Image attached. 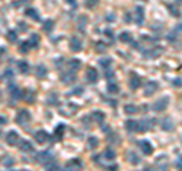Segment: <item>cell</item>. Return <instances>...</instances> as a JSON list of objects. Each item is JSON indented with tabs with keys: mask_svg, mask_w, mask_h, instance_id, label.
<instances>
[{
	"mask_svg": "<svg viewBox=\"0 0 182 171\" xmlns=\"http://www.w3.org/2000/svg\"><path fill=\"white\" fill-rule=\"evenodd\" d=\"M31 121V114L26 111V109H23V111H18V114L15 115V123L18 126H23L25 127L28 123Z\"/></svg>",
	"mask_w": 182,
	"mask_h": 171,
	"instance_id": "obj_1",
	"label": "cell"
},
{
	"mask_svg": "<svg viewBox=\"0 0 182 171\" xmlns=\"http://www.w3.org/2000/svg\"><path fill=\"white\" fill-rule=\"evenodd\" d=\"M167 106H169V97H164V99L156 100V102L153 103L152 109H153V111H156V112H161V111H164Z\"/></svg>",
	"mask_w": 182,
	"mask_h": 171,
	"instance_id": "obj_2",
	"label": "cell"
},
{
	"mask_svg": "<svg viewBox=\"0 0 182 171\" xmlns=\"http://www.w3.org/2000/svg\"><path fill=\"white\" fill-rule=\"evenodd\" d=\"M65 168H67V171H79L82 168V161L81 159H72V161L67 162Z\"/></svg>",
	"mask_w": 182,
	"mask_h": 171,
	"instance_id": "obj_3",
	"label": "cell"
},
{
	"mask_svg": "<svg viewBox=\"0 0 182 171\" xmlns=\"http://www.w3.org/2000/svg\"><path fill=\"white\" fill-rule=\"evenodd\" d=\"M129 85L132 89H138L141 86V79L138 74H135V73H131V76H129Z\"/></svg>",
	"mask_w": 182,
	"mask_h": 171,
	"instance_id": "obj_4",
	"label": "cell"
},
{
	"mask_svg": "<svg viewBox=\"0 0 182 171\" xmlns=\"http://www.w3.org/2000/svg\"><path fill=\"white\" fill-rule=\"evenodd\" d=\"M87 80L90 82V83H96L97 80H99V74H97V70L96 68H88L87 70Z\"/></svg>",
	"mask_w": 182,
	"mask_h": 171,
	"instance_id": "obj_5",
	"label": "cell"
},
{
	"mask_svg": "<svg viewBox=\"0 0 182 171\" xmlns=\"http://www.w3.org/2000/svg\"><path fill=\"white\" fill-rule=\"evenodd\" d=\"M61 80L64 83H73L76 80V73L72 71V70L68 71V73H62V74H61Z\"/></svg>",
	"mask_w": 182,
	"mask_h": 171,
	"instance_id": "obj_6",
	"label": "cell"
},
{
	"mask_svg": "<svg viewBox=\"0 0 182 171\" xmlns=\"http://www.w3.org/2000/svg\"><path fill=\"white\" fill-rule=\"evenodd\" d=\"M5 139H6V142H8L9 145H17V144H18V141H20V138H18V133H17V132H14V130L8 132Z\"/></svg>",
	"mask_w": 182,
	"mask_h": 171,
	"instance_id": "obj_7",
	"label": "cell"
},
{
	"mask_svg": "<svg viewBox=\"0 0 182 171\" xmlns=\"http://www.w3.org/2000/svg\"><path fill=\"white\" fill-rule=\"evenodd\" d=\"M138 145H140V150H141L144 155H147V156H149V155H152V153H153V147H152V144H150L149 141H141Z\"/></svg>",
	"mask_w": 182,
	"mask_h": 171,
	"instance_id": "obj_8",
	"label": "cell"
},
{
	"mask_svg": "<svg viewBox=\"0 0 182 171\" xmlns=\"http://www.w3.org/2000/svg\"><path fill=\"white\" fill-rule=\"evenodd\" d=\"M70 48L73 52H81L82 50V41L78 36H72V39H70Z\"/></svg>",
	"mask_w": 182,
	"mask_h": 171,
	"instance_id": "obj_9",
	"label": "cell"
},
{
	"mask_svg": "<svg viewBox=\"0 0 182 171\" xmlns=\"http://www.w3.org/2000/svg\"><path fill=\"white\" fill-rule=\"evenodd\" d=\"M35 141L38 144H44V142H47L49 141V133L46 132V130H38L35 133Z\"/></svg>",
	"mask_w": 182,
	"mask_h": 171,
	"instance_id": "obj_10",
	"label": "cell"
},
{
	"mask_svg": "<svg viewBox=\"0 0 182 171\" xmlns=\"http://www.w3.org/2000/svg\"><path fill=\"white\" fill-rule=\"evenodd\" d=\"M143 21H144V9L141 6H136V9H135V23L138 24V26H141Z\"/></svg>",
	"mask_w": 182,
	"mask_h": 171,
	"instance_id": "obj_11",
	"label": "cell"
},
{
	"mask_svg": "<svg viewBox=\"0 0 182 171\" xmlns=\"http://www.w3.org/2000/svg\"><path fill=\"white\" fill-rule=\"evenodd\" d=\"M38 161H40L43 165H46V164H49V162L53 161V156H52L50 152H44V153H40V155H38Z\"/></svg>",
	"mask_w": 182,
	"mask_h": 171,
	"instance_id": "obj_12",
	"label": "cell"
},
{
	"mask_svg": "<svg viewBox=\"0 0 182 171\" xmlns=\"http://www.w3.org/2000/svg\"><path fill=\"white\" fill-rule=\"evenodd\" d=\"M125 129L128 132H136L138 130V121H135V120H128L126 123H125Z\"/></svg>",
	"mask_w": 182,
	"mask_h": 171,
	"instance_id": "obj_13",
	"label": "cell"
},
{
	"mask_svg": "<svg viewBox=\"0 0 182 171\" xmlns=\"http://www.w3.org/2000/svg\"><path fill=\"white\" fill-rule=\"evenodd\" d=\"M158 91V83L156 82H149L144 88V94L146 95H150V94H155Z\"/></svg>",
	"mask_w": 182,
	"mask_h": 171,
	"instance_id": "obj_14",
	"label": "cell"
},
{
	"mask_svg": "<svg viewBox=\"0 0 182 171\" xmlns=\"http://www.w3.org/2000/svg\"><path fill=\"white\" fill-rule=\"evenodd\" d=\"M156 165L161 168V171H167V167H169L167 156H159V158L156 159Z\"/></svg>",
	"mask_w": 182,
	"mask_h": 171,
	"instance_id": "obj_15",
	"label": "cell"
},
{
	"mask_svg": "<svg viewBox=\"0 0 182 171\" xmlns=\"http://www.w3.org/2000/svg\"><path fill=\"white\" fill-rule=\"evenodd\" d=\"M17 68H18V71L21 73V74H28L29 73V64L26 62V61H18V64H17Z\"/></svg>",
	"mask_w": 182,
	"mask_h": 171,
	"instance_id": "obj_16",
	"label": "cell"
},
{
	"mask_svg": "<svg viewBox=\"0 0 182 171\" xmlns=\"http://www.w3.org/2000/svg\"><path fill=\"white\" fill-rule=\"evenodd\" d=\"M126 158H128V161L132 164V165H138L140 164V158H138V155H136V153H134V152H128L126 153Z\"/></svg>",
	"mask_w": 182,
	"mask_h": 171,
	"instance_id": "obj_17",
	"label": "cell"
},
{
	"mask_svg": "<svg viewBox=\"0 0 182 171\" xmlns=\"http://www.w3.org/2000/svg\"><path fill=\"white\" fill-rule=\"evenodd\" d=\"M18 149L21 152H32V144L29 141H18Z\"/></svg>",
	"mask_w": 182,
	"mask_h": 171,
	"instance_id": "obj_18",
	"label": "cell"
},
{
	"mask_svg": "<svg viewBox=\"0 0 182 171\" xmlns=\"http://www.w3.org/2000/svg\"><path fill=\"white\" fill-rule=\"evenodd\" d=\"M67 65H68V68H70L72 71H76V70L81 68V62L78 59H70V61L67 62Z\"/></svg>",
	"mask_w": 182,
	"mask_h": 171,
	"instance_id": "obj_19",
	"label": "cell"
},
{
	"mask_svg": "<svg viewBox=\"0 0 182 171\" xmlns=\"http://www.w3.org/2000/svg\"><path fill=\"white\" fill-rule=\"evenodd\" d=\"M11 95H12V99H15V100H20L21 97H23V91H21V89H18V88H14V86H11Z\"/></svg>",
	"mask_w": 182,
	"mask_h": 171,
	"instance_id": "obj_20",
	"label": "cell"
},
{
	"mask_svg": "<svg viewBox=\"0 0 182 171\" xmlns=\"http://www.w3.org/2000/svg\"><path fill=\"white\" fill-rule=\"evenodd\" d=\"M103 159H105V161H114V159H116V152L111 150V149L105 150V152H103Z\"/></svg>",
	"mask_w": 182,
	"mask_h": 171,
	"instance_id": "obj_21",
	"label": "cell"
},
{
	"mask_svg": "<svg viewBox=\"0 0 182 171\" xmlns=\"http://www.w3.org/2000/svg\"><path fill=\"white\" fill-rule=\"evenodd\" d=\"M163 53V48L161 47H156V50H150V52H146L144 55L147 56V58H158L159 55Z\"/></svg>",
	"mask_w": 182,
	"mask_h": 171,
	"instance_id": "obj_22",
	"label": "cell"
},
{
	"mask_svg": "<svg viewBox=\"0 0 182 171\" xmlns=\"http://www.w3.org/2000/svg\"><path fill=\"white\" fill-rule=\"evenodd\" d=\"M161 127L164 130H172L173 129V123L170 118H166V120H161Z\"/></svg>",
	"mask_w": 182,
	"mask_h": 171,
	"instance_id": "obj_23",
	"label": "cell"
},
{
	"mask_svg": "<svg viewBox=\"0 0 182 171\" xmlns=\"http://www.w3.org/2000/svg\"><path fill=\"white\" fill-rule=\"evenodd\" d=\"M25 14H26V17H29V18H32V20H40V15L37 14V11H35L34 8H28Z\"/></svg>",
	"mask_w": 182,
	"mask_h": 171,
	"instance_id": "obj_24",
	"label": "cell"
},
{
	"mask_svg": "<svg viewBox=\"0 0 182 171\" xmlns=\"http://www.w3.org/2000/svg\"><path fill=\"white\" fill-rule=\"evenodd\" d=\"M119 91H120V88H119V85L117 83H108V92L109 94H112V95H116V94H119Z\"/></svg>",
	"mask_w": 182,
	"mask_h": 171,
	"instance_id": "obj_25",
	"label": "cell"
},
{
	"mask_svg": "<svg viewBox=\"0 0 182 171\" xmlns=\"http://www.w3.org/2000/svg\"><path fill=\"white\" fill-rule=\"evenodd\" d=\"M119 38H120V41L125 42V44H126V42H132V35H131L129 32H122Z\"/></svg>",
	"mask_w": 182,
	"mask_h": 171,
	"instance_id": "obj_26",
	"label": "cell"
},
{
	"mask_svg": "<svg viewBox=\"0 0 182 171\" xmlns=\"http://www.w3.org/2000/svg\"><path fill=\"white\" fill-rule=\"evenodd\" d=\"M125 112H126L128 115H134V114L138 112V108H136L135 105H126V106H125Z\"/></svg>",
	"mask_w": 182,
	"mask_h": 171,
	"instance_id": "obj_27",
	"label": "cell"
},
{
	"mask_svg": "<svg viewBox=\"0 0 182 171\" xmlns=\"http://www.w3.org/2000/svg\"><path fill=\"white\" fill-rule=\"evenodd\" d=\"M91 117H93L97 123H102V121L105 120V114L103 112H99V111H94L93 114H91Z\"/></svg>",
	"mask_w": 182,
	"mask_h": 171,
	"instance_id": "obj_28",
	"label": "cell"
},
{
	"mask_svg": "<svg viewBox=\"0 0 182 171\" xmlns=\"http://www.w3.org/2000/svg\"><path fill=\"white\" fill-rule=\"evenodd\" d=\"M64 130H65V126H64V124H59V126L55 129V138H56V139H61L62 135H64Z\"/></svg>",
	"mask_w": 182,
	"mask_h": 171,
	"instance_id": "obj_29",
	"label": "cell"
},
{
	"mask_svg": "<svg viewBox=\"0 0 182 171\" xmlns=\"http://www.w3.org/2000/svg\"><path fill=\"white\" fill-rule=\"evenodd\" d=\"M46 74H47V68H46L44 65H38L37 67V76L38 77H46Z\"/></svg>",
	"mask_w": 182,
	"mask_h": 171,
	"instance_id": "obj_30",
	"label": "cell"
},
{
	"mask_svg": "<svg viewBox=\"0 0 182 171\" xmlns=\"http://www.w3.org/2000/svg\"><path fill=\"white\" fill-rule=\"evenodd\" d=\"M97 145H99V139H97L96 136L88 138V147H90V149H96Z\"/></svg>",
	"mask_w": 182,
	"mask_h": 171,
	"instance_id": "obj_31",
	"label": "cell"
},
{
	"mask_svg": "<svg viewBox=\"0 0 182 171\" xmlns=\"http://www.w3.org/2000/svg\"><path fill=\"white\" fill-rule=\"evenodd\" d=\"M6 39H8L9 42H15V41H17V32H15V30H9V32L6 33Z\"/></svg>",
	"mask_w": 182,
	"mask_h": 171,
	"instance_id": "obj_32",
	"label": "cell"
},
{
	"mask_svg": "<svg viewBox=\"0 0 182 171\" xmlns=\"http://www.w3.org/2000/svg\"><path fill=\"white\" fill-rule=\"evenodd\" d=\"M111 64H112V61H111L109 58H102V59L99 61V65H100L102 68H108Z\"/></svg>",
	"mask_w": 182,
	"mask_h": 171,
	"instance_id": "obj_33",
	"label": "cell"
},
{
	"mask_svg": "<svg viewBox=\"0 0 182 171\" xmlns=\"http://www.w3.org/2000/svg\"><path fill=\"white\" fill-rule=\"evenodd\" d=\"M55 28V24H53V21L52 20H47L44 23V26H43V29L46 30V32H52V29Z\"/></svg>",
	"mask_w": 182,
	"mask_h": 171,
	"instance_id": "obj_34",
	"label": "cell"
},
{
	"mask_svg": "<svg viewBox=\"0 0 182 171\" xmlns=\"http://www.w3.org/2000/svg\"><path fill=\"white\" fill-rule=\"evenodd\" d=\"M38 42H40V36H38L37 33H34V35L31 36V39H29L31 47H37V45H38Z\"/></svg>",
	"mask_w": 182,
	"mask_h": 171,
	"instance_id": "obj_35",
	"label": "cell"
},
{
	"mask_svg": "<svg viewBox=\"0 0 182 171\" xmlns=\"http://www.w3.org/2000/svg\"><path fill=\"white\" fill-rule=\"evenodd\" d=\"M29 48H31L29 41H28V42H21V44H20V52H21V53H28V52H29Z\"/></svg>",
	"mask_w": 182,
	"mask_h": 171,
	"instance_id": "obj_36",
	"label": "cell"
},
{
	"mask_svg": "<svg viewBox=\"0 0 182 171\" xmlns=\"http://www.w3.org/2000/svg\"><path fill=\"white\" fill-rule=\"evenodd\" d=\"M44 167H46V170H47V171H58V165H56L53 161L49 162V164H46Z\"/></svg>",
	"mask_w": 182,
	"mask_h": 171,
	"instance_id": "obj_37",
	"label": "cell"
},
{
	"mask_svg": "<svg viewBox=\"0 0 182 171\" xmlns=\"http://www.w3.org/2000/svg\"><path fill=\"white\" fill-rule=\"evenodd\" d=\"M97 3H99L97 0H87L85 5H87V8H94V6H97Z\"/></svg>",
	"mask_w": 182,
	"mask_h": 171,
	"instance_id": "obj_38",
	"label": "cell"
},
{
	"mask_svg": "<svg viewBox=\"0 0 182 171\" xmlns=\"http://www.w3.org/2000/svg\"><path fill=\"white\" fill-rule=\"evenodd\" d=\"M3 165H5V167H12V165H14V159H12V158H6V159L3 161Z\"/></svg>",
	"mask_w": 182,
	"mask_h": 171,
	"instance_id": "obj_39",
	"label": "cell"
},
{
	"mask_svg": "<svg viewBox=\"0 0 182 171\" xmlns=\"http://www.w3.org/2000/svg\"><path fill=\"white\" fill-rule=\"evenodd\" d=\"M176 170L182 171V158H178L176 159Z\"/></svg>",
	"mask_w": 182,
	"mask_h": 171,
	"instance_id": "obj_40",
	"label": "cell"
},
{
	"mask_svg": "<svg viewBox=\"0 0 182 171\" xmlns=\"http://www.w3.org/2000/svg\"><path fill=\"white\" fill-rule=\"evenodd\" d=\"M79 18H81V29L84 30V29H85V23H87V17H84V15H81Z\"/></svg>",
	"mask_w": 182,
	"mask_h": 171,
	"instance_id": "obj_41",
	"label": "cell"
},
{
	"mask_svg": "<svg viewBox=\"0 0 182 171\" xmlns=\"http://www.w3.org/2000/svg\"><path fill=\"white\" fill-rule=\"evenodd\" d=\"M173 86H176V88H181V86H182V80H181L179 77H178V79H175V80H173Z\"/></svg>",
	"mask_w": 182,
	"mask_h": 171,
	"instance_id": "obj_42",
	"label": "cell"
},
{
	"mask_svg": "<svg viewBox=\"0 0 182 171\" xmlns=\"http://www.w3.org/2000/svg\"><path fill=\"white\" fill-rule=\"evenodd\" d=\"M11 77H12V71H11V70L5 71V74H3V79H11Z\"/></svg>",
	"mask_w": 182,
	"mask_h": 171,
	"instance_id": "obj_43",
	"label": "cell"
},
{
	"mask_svg": "<svg viewBox=\"0 0 182 171\" xmlns=\"http://www.w3.org/2000/svg\"><path fill=\"white\" fill-rule=\"evenodd\" d=\"M170 11H172V15H173V17H179V11H178V9H173V8L170 6Z\"/></svg>",
	"mask_w": 182,
	"mask_h": 171,
	"instance_id": "obj_44",
	"label": "cell"
},
{
	"mask_svg": "<svg viewBox=\"0 0 182 171\" xmlns=\"http://www.w3.org/2000/svg\"><path fill=\"white\" fill-rule=\"evenodd\" d=\"M6 123H8V120H6L5 117L0 115V126H3V124H6Z\"/></svg>",
	"mask_w": 182,
	"mask_h": 171,
	"instance_id": "obj_45",
	"label": "cell"
},
{
	"mask_svg": "<svg viewBox=\"0 0 182 171\" xmlns=\"http://www.w3.org/2000/svg\"><path fill=\"white\" fill-rule=\"evenodd\" d=\"M131 20H132V17H131V14H126V15H125V21H126V23H129Z\"/></svg>",
	"mask_w": 182,
	"mask_h": 171,
	"instance_id": "obj_46",
	"label": "cell"
},
{
	"mask_svg": "<svg viewBox=\"0 0 182 171\" xmlns=\"http://www.w3.org/2000/svg\"><path fill=\"white\" fill-rule=\"evenodd\" d=\"M20 29L21 30H26L28 28H26V23H20Z\"/></svg>",
	"mask_w": 182,
	"mask_h": 171,
	"instance_id": "obj_47",
	"label": "cell"
},
{
	"mask_svg": "<svg viewBox=\"0 0 182 171\" xmlns=\"http://www.w3.org/2000/svg\"><path fill=\"white\" fill-rule=\"evenodd\" d=\"M5 52H6V48H5V47H0V56H3Z\"/></svg>",
	"mask_w": 182,
	"mask_h": 171,
	"instance_id": "obj_48",
	"label": "cell"
},
{
	"mask_svg": "<svg viewBox=\"0 0 182 171\" xmlns=\"http://www.w3.org/2000/svg\"><path fill=\"white\" fill-rule=\"evenodd\" d=\"M105 76H106L108 79H111V77H112V71H106V74H105Z\"/></svg>",
	"mask_w": 182,
	"mask_h": 171,
	"instance_id": "obj_49",
	"label": "cell"
},
{
	"mask_svg": "<svg viewBox=\"0 0 182 171\" xmlns=\"http://www.w3.org/2000/svg\"><path fill=\"white\" fill-rule=\"evenodd\" d=\"M108 170H109V171H117V170H119V167H117V165H116V167H109Z\"/></svg>",
	"mask_w": 182,
	"mask_h": 171,
	"instance_id": "obj_50",
	"label": "cell"
},
{
	"mask_svg": "<svg viewBox=\"0 0 182 171\" xmlns=\"http://www.w3.org/2000/svg\"><path fill=\"white\" fill-rule=\"evenodd\" d=\"M75 92H76V94H81V92H84V89H82V88H76Z\"/></svg>",
	"mask_w": 182,
	"mask_h": 171,
	"instance_id": "obj_51",
	"label": "cell"
},
{
	"mask_svg": "<svg viewBox=\"0 0 182 171\" xmlns=\"http://www.w3.org/2000/svg\"><path fill=\"white\" fill-rule=\"evenodd\" d=\"M144 171H155L153 168H150V167H147V168H144Z\"/></svg>",
	"mask_w": 182,
	"mask_h": 171,
	"instance_id": "obj_52",
	"label": "cell"
},
{
	"mask_svg": "<svg viewBox=\"0 0 182 171\" xmlns=\"http://www.w3.org/2000/svg\"><path fill=\"white\" fill-rule=\"evenodd\" d=\"M67 2L70 3V5H75V0H67Z\"/></svg>",
	"mask_w": 182,
	"mask_h": 171,
	"instance_id": "obj_53",
	"label": "cell"
},
{
	"mask_svg": "<svg viewBox=\"0 0 182 171\" xmlns=\"http://www.w3.org/2000/svg\"><path fill=\"white\" fill-rule=\"evenodd\" d=\"M0 95H2V92H0Z\"/></svg>",
	"mask_w": 182,
	"mask_h": 171,
	"instance_id": "obj_54",
	"label": "cell"
},
{
	"mask_svg": "<svg viewBox=\"0 0 182 171\" xmlns=\"http://www.w3.org/2000/svg\"><path fill=\"white\" fill-rule=\"evenodd\" d=\"M9 171H11V170H9Z\"/></svg>",
	"mask_w": 182,
	"mask_h": 171,
	"instance_id": "obj_55",
	"label": "cell"
}]
</instances>
